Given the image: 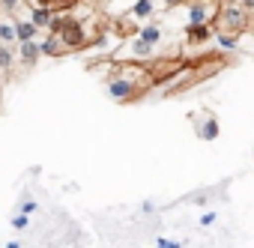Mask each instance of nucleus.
Masks as SVG:
<instances>
[{"instance_id":"f257e3e1","label":"nucleus","mask_w":254,"mask_h":248,"mask_svg":"<svg viewBox=\"0 0 254 248\" xmlns=\"http://www.w3.org/2000/svg\"><path fill=\"white\" fill-rule=\"evenodd\" d=\"M251 27V12L239 3V0H227L218 3V12L212 18V30H227V33H245Z\"/></svg>"},{"instance_id":"f03ea898","label":"nucleus","mask_w":254,"mask_h":248,"mask_svg":"<svg viewBox=\"0 0 254 248\" xmlns=\"http://www.w3.org/2000/svg\"><path fill=\"white\" fill-rule=\"evenodd\" d=\"M141 93H147L138 81H132V78H126V75H114L111 81H108V96L114 99V102H132V99H138Z\"/></svg>"},{"instance_id":"7ed1b4c3","label":"nucleus","mask_w":254,"mask_h":248,"mask_svg":"<svg viewBox=\"0 0 254 248\" xmlns=\"http://www.w3.org/2000/svg\"><path fill=\"white\" fill-rule=\"evenodd\" d=\"M218 12V3L215 0H191V6H189V21L191 24H212Z\"/></svg>"},{"instance_id":"20e7f679","label":"nucleus","mask_w":254,"mask_h":248,"mask_svg":"<svg viewBox=\"0 0 254 248\" xmlns=\"http://www.w3.org/2000/svg\"><path fill=\"white\" fill-rule=\"evenodd\" d=\"M39 54H42V57H63V54H66V45L60 42V36H57L54 30H48V36L39 42Z\"/></svg>"},{"instance_id":"39448f33","label":"nucleus","mask_w":254,"mask_h":248,"mask_svg":"<svg viewBox=\"0 0 254 248\" xmlns=\"http://www.w3.org/2000/svg\"><path fill=\"white\" fill-rule=\"evenodd\" d=\"M18 57H21V63L27 66V69H33L36 63H39V42H33V39H27V42H18Z\"/></svg>"},{"instance_id":"423d86ee","label":"nucleus","mask_w":254,"mask_h":248,"mask_svg":"<svg viewBox=\"0 0 254 248\" xmlns=\"http://www.w3.org/2000/svg\"><path fill=\"white\" fill-rule=\"evenodd\" d=\"M209 39H212V24H189V42L191 45H200Z\"/></svg>"},{"instance_id":"0eeeda50","label":"nucleus","mask_w":254,"mask_h":248,"mask_svg":"<svg viewBox=\"0 0 254 248\" xmlns=\"http://www.w3.org/2000/svg\"><path fill=\"white\" fill-rule=\"evenodd\" d=\"M51 15H54V9H48V6H33L30 21H33L39 30H48V27H51Z\"/></svg>"},{"instance_id":"6e6552de","label":"nucleus","mask_w":254,"mask_h":248,"mask_svg":"<svg viewBox=\"0 0 254 248\" xmlns=\"http://www.w3.org/2000/svg\"><path fill=\"white\" fill-rule=\"evenodd\" d=\"M138 39H141V42H147V45H153V48H156V45H159V42H162V30H159V24H144V27H141V30H138Z\"/></svg>"},{"instance_id":"1a4fd4ad","label":"nucleus","mask_w":254,"mask_h":248,"mask_svg":"<svg viewBox=\"0 0 254 248\" xmlns=\"http://www.w3.org/2000/svg\"><path fill=\"white\" fill-rule=\"evenodd\" d=\"M36 33H39V27H36L33 21H15V39H18V42L36 39Z\"/></svg>"},{"instance_id":"9d476101","label":"nucleus","mask_w":254,"mask_h":248,"mask_svg":"<svg viewBox=\"0 0 254 248\" xmlns=\"http://www.w3.org/2000/svg\"><path fill=\"white\" fill-rule=\"evenodd\" d=\"M212 39L224 48V51H230V48H236V42H239V33H227V30H212Z\"/></svg>"},{"instance_id":"9b49d317","label":"nucleus","mask_w":254,"mask_h":248,"mask_svg":"<svg viewBox=\"0 0 254 248\" xmlns=\"http://www.w3.org/2000/svg\"><path fill=\"white\" fill-rule=\"evenodd\" d=\"M78 0H33V6H48L54 12H66L69 6H75Z\"/></svg>"},{"instance_id":"f8f14e48","label":"nucleus","mask_w":254,"mask_h":248,"mask_svg":"<svg viewBox=\"0 0 254 248\" xmlns=\"http://www.w3.org/2000/svg\"><path fill=\"white\" fill-rule=\"evenodd\" d=\"M153 9H156V0H135L132 15H135V18H150Z\"/></svg>"},{"instance_id":"ddd939ff","label":"nucleus","mask_w":254,"mask_h":248,"mask_svg":"<svg viewBox=\"0 0 254 248\" xmlns=\"http://www.w3.org/2000/svg\"><path fill=\"white\" fill-rule=\"evenodd\" d=\"M0 42H3V45H18V39H15V21H0Z\"/></svg>"},{"instance_id":"4468645a","label":"nucleus","mask_w":254,"mask_h":248,"mask_svg":"<svg viewBox=\"0 0 254 248\" xmlns=\"http://www.w3.org/2000/svg\"><path fill=\"white\" fill-rule=\"evenodd\" d=\"M12 63H15V54H12V45H3L0 42V72H9L12 69Z\"/></svg>"},{"instance_id":"2eb2a0df","label":"nucleus","mask_w":254,"mask_h":248,"mask_svg":"<svg viewBox=\"0 0 254 248\" xmlns=\"http://www.w3.org/2000/svg\"><path fill=\"white\" fill-rule=\"evenodd\" d=\"M215 135H218V123H215V120L209 117V120H206V126L200 129V138H203V141H212Z\"/></svg>"},{"instance_id":"dca6fc26","label":"nucleus","mask_w":254,"mask_h":248,"mask_svg":"<svg viewBox=\"0 0 254 248\" xmlns=\"http://www.w3.org/2000/svg\"><path fill=\"white\" fill-rule=\"evenodd\" d=\"M215 218H218V212H215V209H206V212L200 215V224H203V227H212Z\"/></svg>"},{"instance_id":"f3484780","label":"nucleus","mask_w":254,"mask_h":248,"mask_svg":"<svg viewBox=\"0 0 254 248\" xmlns=\"http://www.w3.org/2000/svg\"><path fill=\"white\" fill-rule=\"evenodd\" d=\"M27 224H30V215H24V212H18V215L12 218V227H15V230H24Z\"/></svg>"},{"instance_id":"a211bd4d","label":"nucleus","mask_w":254,"mask_h":248,"mask_svg":"<svg viewBox=\"0 0 254 248\" xmlns=\"http://www.w3.org/2000/svg\"><path fill=\"white\" fill-rule=\"evenodd\" d=\"M156 245H159V248H180L183 242H177V239H168V236H159V239H156Z\"/></svg>"},{"instance_id":"6ab92c4d","label":"nucleus","mask_w":254,"mask_h":248,"mask_svg":"<svg viewBox=\"0 0 254 248\" xmlns=\"http://www.w3.org/2000/svg\"><path fill=\"white\" fill-rule=\"evenodd\" d=\"M0 9H3L6 15H12V12L18 9V0H0Z\"/></svg>"},{"instance_id":"aec40b11","label":"nucleus","mask_w":254,"mask_h":248,"mask_svg":"<svg viewBox=\"0 0 254 248\" xmlns=\"http://www.w3.org/2000/svg\"><path fill=\"white\" fill-rule=\"evenodd\" d=\"M21 212H24V215H30V212H36V200H27V203L21 206Z\"/></svg>"},{"instance_id":"412c9836","label":"nucleus","mask_w":254,"mask_h":248,"mask_svg":"<svg viewBox=\"0 0 254 248\" xmlns=\"http://www.w3.org/2000/svg\"><path fill=\"white\" fill-rule=\"evenodd\" d=\"M239 3H242V6L251 12V18H254V0H239Z\"/></svg>"},{"instance_id":"4be33fe9","label":"nucleus","mask_w":254,"mask_h":248,"mask_svg":"<svg viewBox=\"0 0 254 248\" xmlns=\"http://www.w3.org/2000/svg\"><path fill=\"white\" fill-rule=\"evenodd\" d=\"M215 3H227V0H215Z\"/></svg>"}]
</instances>
